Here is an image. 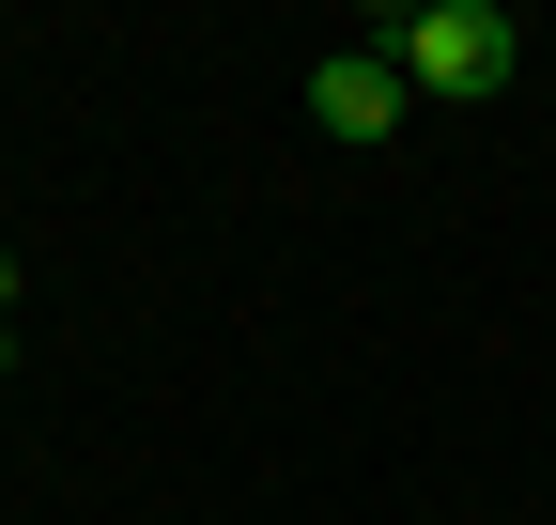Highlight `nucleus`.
Segmentation results:
<instances>
[{
  "instance_id": "1",
  "label": "nucleus",
  "mask_w": 556,
  "mask_h": 525,
  "mask_svg": "<svg viewBox=\"0 0 556 525\" xmlns=\"http://www.w3.org/2000/svg\"><path fill=\"white\" fill-rule=\"evenodd\" d=\"M356 47H387V62H402V93H448V108L510 93V62H526L510 0H417V16H371Z\"/></svg>"
},
{
  "instance_id": "2",
  "label": "nucleus",
  "mask_w": 556,
  "mask_h": 525,
  "mask_svg": "<svg viewBox=\"0 0 556 525\" xmlns=\"http://www.w3.org/2000/svg\"><path fill=\"white\" fill-rule=\"evenodd\" d=\"M309 124H325V140H387V124H402V62H387V47L309 62Z\"/></svg>"
},
{
  "instance_id": "3",
  "label": "nucleus",
  "mask_w": 556,
  "mask_h": 525,
  "mask_svg": "<svg viewBox=\"0 0 556 525\" xmlns=\"http://www.w3.org/2000/svg\"><path fill=\"white\" fill-rule=\"evenodd\" d=\"M0 309H16V247H0Z\"/></svg>"
}]
</instances>
